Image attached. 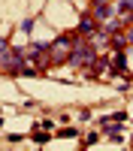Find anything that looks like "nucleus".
<instances>
[{"instance_id": "obj_8", "label": "nucleus", "mask_w": 133, "mask_h": 151, "mask_svg": "<svg viewBox=\"0 0 133 151\" xmlns=\"http://www.w3.org/2000/svg\"><path fill=\"white\" fill-rule=\"evenodd\" d=\"M127 42H133V27H130V30H127Z\"/></svg>"}, {"instance_id": "obj_6", "label": "nucleus", "mask_w": 133, "mask_h": 151, "mask_svg": "<svg viewBox=\"0 0 133 151\" xmlns=\"http://www.w3.org/2000/svg\"><path fill=\"white\" fill-rule=\"evenodd\" d=\"M112 73H124V55H121V48H118V55L112 60Z\"/></svg>"}, {"instance_id": "obj_5", "label": "nucleus", "mask_w": 133, "mask_h": 151, "mask_svg": "<svg viewBox=\"0 0 133 151\" xmlns=\"http://www.w3.org/2000/svg\"><path fill=\"white\" fill-rule=\"evenodd\" d=\"M94 18H82V24H79V33H94Z\"/></svg>"}, {"instance_id": "obj_3", "label": "nucleus", "mask_w": 133, "mask_h": 151, "mask_svg": "<svg viewBox=\"0 0 133 151\" xmlns=\"http://www.w3.org/2000/svg\"><path fill=\"white\" fill-rule=\"evenodd\" d=\"M45 55H48V60H52V64H60V60H70V55H73V40L60 36V40L48 42V45H45Z\"/></svg>"}, {"instance_id": "obj_2", "label": "nucleus", "mask_w": 133, "mask_h": 151, "mask_svg": "<svg viewBox=\"0 0 133 151\" xmlns=\"http://www.w3.org/2000/svg\"><path fill=\"white\" fill-rule=\"evenodd\" d=\"M21 64H24L21 52H15L6 40H0V70H3V73H18Z\"/></svg>"}, {"instance_id": "obj_7", "label": "nucleus", "mask_w": 133, "mask_h": 151, "mask_svg": "<svg viewBox=\"0 0 133 151\" xmlns=\"http://www.w3.org/2000/svg\"><path fill=\"white\" fill-rule=\"evenodd\" d=\"M33 139H36V142H48V133H42V130H33Z\"/></svg>"}, {"instance_id": "obj_4", "label": "nucleus", "mask_w": 133, "mask_h": 151, "mask_svg": "<svg viewBox=\"0 0 133 151\" xmlns=\"http://www.w3.org/2000/svg\"><path fill=\"white\" fill-rule=\"evenodd\" d=\"M94 18L100 24H106L109 18H115V6L109 3V0H97V3H94Z\"/></svg>"}, {"instance_id": "obj_1", "label": "nucleus", "mask_w": 133, "mask_h": 151, "mask_svg": "<svg viewBox=\"0 0 133 151\" xmlns=\"http://www.w3.org/2000/svg\"><path fill=\"white\" fill-rule=\"evenodd\" d=\"M70 64L73 67H94L97 64V52H94V42H73V55H70Z\"/></svg>"}]
</instances>
